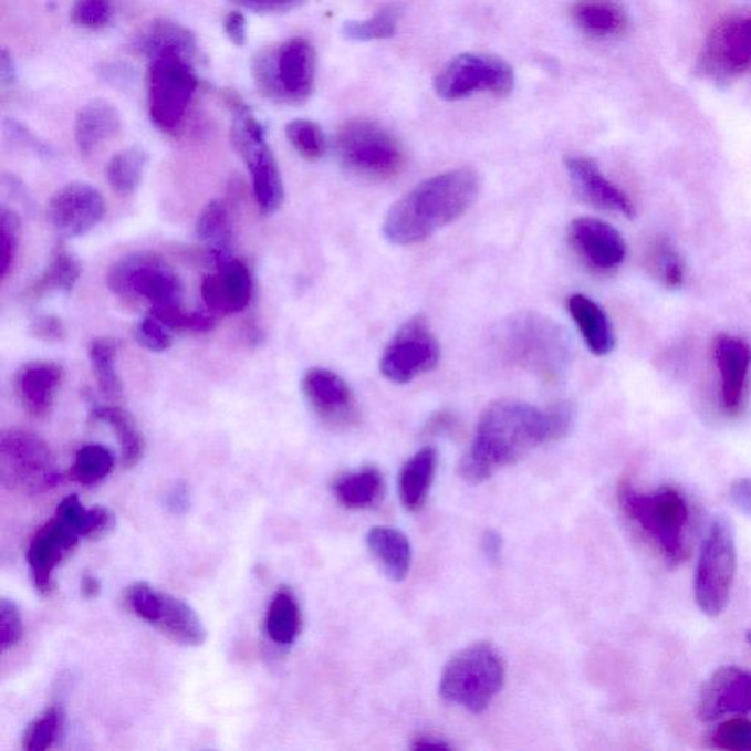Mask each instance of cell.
Here are the masks:
<instances>
[{
    "mask_svg": "<svg viewBox=\"0 0 751 751\" xmlns=\"http://www.w3.org/2000/svg\"><path fill=\"white\" fill-rule=\"evenodd\" d=\"M106 213L101 191L87 182H70L49 200L46 216L62 240H74L96 228Z\"/></svg>",
    "mask_w": 751,
    "mask_h": 751,
    "instance_id": "obj_16",
    "label": "cell"
},
{
    "mask_svg": "<svg viewBox=\"0 0 751 751\" xmlns=\"http://www.w3.org/2000/svg\"><path fill=\"white\" fill-rule=\"evenodd\" d=\"M701 65L715 79H731L751 70V13L722 18L706 40Z\"/></svg>",
    "mask_w": 751,
    "mask_h": 751,
    "instance_id": "obj_15",
    "label": "cell"
},
{
    "mask_svg": "<svg viewBox=\"0 0 751 751\" xmlns=\"http://www.w3.org/2000/svg\"><path fill=\"white\" fill-rule=\"evenodd\" d=\"M242 8L263 13H285L300 8L305 0H231Z\"/></svg>",
    "mask_w": 751,
    "mask_h": 751,
    "instance_id": "obj_52",
    "label": "cell"
},
{
    "mask_svg": "<svg viewBox=\"0 0 751 751\" xmlns=\"http://www.w3.org/2000/svg\"><path fill=\"white\" fill-rule=\"evenodd\" d=\"M505 665L490 643H474L453 655L440 677L439 695L445 701L481 713L501 691Z\"/></svg>",
    "mask_w": 751,
    "mask_h": 751,
    "instance_id": "obj_5",
    "label": "cell"
},
{
    "mask_svg": "<svg viewBox=\"0 0 751 751\" xmlns=\"http://www.w3.org/2000/svg\"><path fill=\"white\" fill-rule=\"evenodd\" d=\"M565 168L569 170L574 191L586 204L623 215L628 219L636 215V207L629 197L602 174L599 165L591 157L580 155L565 157Z\"/></svg>",
    "mask_w": 751,
    "mask_h": 751,
    "instance_id": "obj_22",
    "label": "cell"
},
{
    "mask_svg": "<svg viewBox=\"0 0 751 751\" xmlns=\"http://www.w3.org/2000/svg\"><path fill=\"white\" fill-rule=\"evenodd\" d=\"M114 17L115 7L112 0H75L71 9L72 22L88 30L105 29Z\"/></svg>",
    "mask_w": 751,
    "mask_h": 751,
    "instance_id": "obj_47",
    "label": "cell"
},
{
    "mask_svg": "<svg viewBox=\"0 0 751 751\" xmlns=\"http://www.w3.org/2000/svg\"><path fill=\"white\" fill-rule=\"evenodd\" d=\"M618 499L628 519L655 543L665 560L671 565L680 564L687 555L686 532L690 519L682 494L668 486L643 493L624 481L619 484Z\"/></svg>",
    "mask_w": 751,
    "mask_h": 751,
    "instance_id": "obj_4",
    "label": "cell"
},
{
    "mask_svg": "<svg viewBox=\"0 0 751 751\" xmlns=\"http://www.w3.org/2000/svg\"><path fill=\"white\" fill-rule=\"evenodd\" d=\"M316 72V51L304 38H292L277 49L260 52L253 62L262 93L288 105H301L312 96Z\"/></svg>",
    "mask_w": 751,
    "mask_h": 751,
    "instance_id": "obj_7",
    "label": "cell"
},
{
    "mask_svg": "<svg viewBox=\"0 0 751 751\" xmlns=\"http://www.w3.org/2000/svg\"><path fill=\"white\" fill-rule=\"evenodd\" d=\"M225 33L236 46H244L247 42V21L241 12H231L223 22Z\"/></svg>",
    "mask_w": 751,
    "mask_h": 751,
    "instance_id": "obj_54",
    "label": "cell"
},
{
    "mask_svg": "<svg viewBox=\"0 0 751 751\" xmlns=\"http://www.w3.org/2000/svg\"><path fill=\"white\" fill-rule=\"evenodd\" d=\"M710 741L717 749L728 751H751V722L748 719H730L719 723Z\"/></svg>",
    "mask_w": 751,
    "mask_h": 751,
    "instance_id": "obj_48",
    "label": "cell"
},
{
    "mask_svg": "<svg viewBox=\"0 0 751 751\" xmlns=\"http://www.w3.org/2000/svg\"><path fill=\"white\" fill-rule=\"evenodd\" d=\"M81 592L85 597H96L101 593V583L96 577L85 575L83 582H81Z\"/></svg>",
    "mask_w": 751,
    "mask_h": 751,
    "instance_id": "obj_60",
    "label": "cell"
},
{
    "mask_svg": "<svg viewBox=\"0 0 751 751\" xmlns=\"http://www.w3.org/2000/svg\"><path fill=\"white\" fill-rule=\"evenodd\" d=\"M515 75L512 66L501 58L483 53H462L435 80V90L445 101L456 102L474 93L508 96L514 90Z\"/></svg>",
    "mask_w": 751,
    "mask_h": 751,
    "instance_id": "obj_13",
    "label": "cell"
},
{
    "mask_svg": "<svg viewBox=\"0 0 751 751\" xmlns=\"http://www.w3.org/2000/svg\"><path fill=\"white\" fill-rule=\"evenodd\" d=\"M571 17L583 33L596 39L616 38L627 30V15L615 0H577Z\"/></svg>",
    "mask_w": 751,
    "mask_h": 751,
    "instance_id": "obj_28",
    "label": "cell"
},
{
    "mask_svg": "<svg viewBox=\"0 0 751 751\" xmlns=\"http://www.w3.org/2000/svg\"><path fill=\"white\" fill-rule=\"evenodd\" d=\"M730 499L736 508L751 517V479H739L731 484Z\"/></svg>",
    "mask_w": 751,
    "mask_h": 751,
    "instance_id": "obj_55",
    "label": "cell"
},
{
    "mask_svg": "<svg viewBox=\"0 0 751 751\" xmlns=\"http://www.w3.org/2000/svg\"><path fill=\"white\" fill-rule=\"evenodd\" d=\"M737 570L734 528L719 515L710 524L700 549L695 578V596L701 613L718 616L730 602Z\"/></svg>",
    "mask_w": 751,
    "mask_h": 751,
    "instance_id": "obj_10",
    "label": "cell"
},
{
    "mask_svg": "<svg viewBox=\"0 0 751 751\" xmlns=\"http://www.w3.org/2000/svg\"><path fill=\"white\" fill-rule=\"evenodd\" d=\"M168 503L175 512L186 511L188 505V493L186 486H177V488L174 489V492L169 494Z\"/></svg>",
    "mask_w": 751,
    "mask_h": 751,
    "instance_id": "obj_59",
    "label": "cell"
},
{
    "mask_svg": "<svg viewBox=\"0 0 751 751\" xmlns=\"http://www.w3.org/2000/svg\"><path fill=\"white\" fill-rule=\"evenodd\" d=\"M81 277V264L74 254L70 253L64 242L55 246L46 269L38 281L30 286L27 295L30 299H42L52 292H71Z\"/></svg>",
    "mask_w": 751,
    "mask_h": 751,
    "instance_id": "obj_32",
    "label": "cell"
},
{
    "mask_svg": "<svg viewBox=\"0 0 751 751\" xmlns=\"http://www.w3.org/2000/svg\"><path fill=\"white\" fill-rule=\"evenodd\" d=\"M647 268L660 283L667 288L682 286L686 279L684 263L672 246V242L665 237H658L651 242L646 253Z\"/></svg>",
    "mask_w": 751,
    "mask_h": 751,
    "instance_id": "obj_40",
    "label": "cell"
},
{
    "mask_svg": "<svg viewBox=\"0 0 751 751\" xmlns=\"http://www.w3.org/2000/svg\"><path fill=\"white\" fill-rule=\"evenodd\" d=\"M574 418L569 403L538 408L519 399H499L481 414L473 444L458 471L469 483H481L532 449L565 438Z\"/></svg>",
    "mask_w": 751,
    "mask_h": 751,
    "instance_id": "obj_1",
    "label": "cell"
},
{
    "mask_svg": "<svg viewBox=\"0 0 751 751\" xmlns=\"http://www.w3.org/2000/svg\"><path fill=\"white\" fill-rule=\"evenodd\" d=\"M22 637V619L17 605L8 599L0 602V646L11 649Z\"/></svg>",
    "mask_w": 751,
    "mask_h": 751,
    "instance_id": "obj_50",
    "label": "cell"
},
{
    "mask_svg": "<svg viewBox=\"0 0 751 751\" xmlns=\"http://www.w3.org/2000/svg\"><path fill=\"white\" fill-rule=\"evenodd\" d=\"M153 625L184 646H201L206 642L207 632L200 616L187 602L169 593L161 592L159 613Z\"/></svg>",
    "mask_w": 751,
    "mask_h": 751,
    "instance_id": "obj_27",
    "label": "cell"
},
{
    "mask_svg": "<svg viewBox=\"0 0 751 751\" xmlns=\"http://www.w3.org/2000/svg\"><path fill=\"white\" fill-rule=\"evenodd\" d=\"M0 481L15 492L40 494L60 486L62 474L51 448L40 436L11 429L0 435Z\"/></svg>",
    "mask_w": 751,
    "mask_h": 751,
    "instance_id": "obj_9",
    "label": "cell"
},
{
    "mask_svg": "<svg viewBox=\"0 0 751 751\" xmlns=\"http://www.w3.org/2000/svg\"><path fill=\"white\" fill-rule=\"evenodd\" d=\"M438 466V452L435 448L426 447L404 465L399 473L398 489L403 505L410 511H418L425 505L431 481Z\"/></svg>",
    "mask_w": 751,
    "mask_h": 751,
    "instance_id": "obj_31",
    "label": "cell"
},
{
    "mask_svg": "<svg viewBox=\"0 0 751 751\" xmlns=\"http://www.w3.org/2000/svg\"><path fill=\"white\" fill-rule=\"evenodd\" d=\"M62 712L60 708H49L42 717L35 719L24 736L22 748L27 751H44L51 749L60 736Z\"/></svg>",
    "mask_w": 751,
    "mask_h": 751,
    "instance_id": "obj_44",
    "label": "cell"
},
{
    "mask_svg": "<svg viewBox=\"0 0 751 751\" xmlns=\"http://www.w3.org/2000/svg\"><path fill=\"white\" fill-rule=\"evenodd\" d=\"M569 242L580 260L596 272L615 271L627 255V244L618 229L596 218L573 220Z\"/></svg>",
    "mask_w": 751,
    "mask_h": 751,
    "instance_id": "obj_17",
    "label": "cell"
},
{
    "mask_svg": "<svg viewBox=\"0 0 751 751\" xmlns=\"http://www.w3.org/2000/svg\"><path fill=\"white\" fill-rule=\"evenodd\" d=\"M30 335L43 342H62L66 338L64 322L53 314L35 317L30 325Z\"/></svg>",
    "mask_w": 751,
    "mask_h": 751,
    "instance_id": "obj_51",
    "label": "cell"
},
{
    "mask_svg": "<svg viewBox=\"0 0 751 751\" xmlns=\"http://www.w3.org/2000/svg\"><path fill=\"white\" fill-rule=\"evenodd\" d=\"M301 388L310 407L326 425L346 427L357 420L353 390L338 373L330 368H310L301 380Z\"/></svg>",
    "mask_w": 751,
    "mask_h": 751,
    "instance_id": "obj_18",
    "label": "cell"
},
{
    "mask_svg": "<svg viewBox=\"0 0 751 751\" xmlns=\"http://www.w3.org/2000/svg\"><path fill=\"white\" fill-rule=\"evenodd\" d=\"M301 611L299 602L290 588H279L269 605L267 632L273 643L281 646L292 645L301 632Z\"/></svg>",
    "mask_w": 751,
    "mask_h": 751,
    "instance_id": "obj_35",
    "label": "cell"
},
{
    "mask_svg": "<svg viewBox=\"0 0 751 751\" xmlns=\"http://www.w3.org/2000/svg\"><path fill=\"white\" fill-rule=\"evenodd\" d=\"M748 713H751V671L739 667L717 669L701 687L697 701L701 721Z\"/></svg>",
    "mask_w": 751,
    "mask_h": 751,
    "instance_id": "obj_19",
    "label": "cell"
},
{
    "mask_svg": "<svg viewBox=\"0 0 751 751\" xmlns=\"http://www.w3.org/2000/svg\"><path fill=\"white\" fill-rule=\"evenodd\" d=\"M148 164L147 152L134 146L116 153L106 168L107 182L116 195L128 196L137 191Z\"/></svg>",
    "mask_w": 751,
    "mask_h": 751,
    "instance_id": "obj_36",
    "label": "cell"
},
{
    "mask_svg": "<svg viewBox=\"0 0 751 751\" xmlns=\"http://www.w3.org/2000/svg\"><path fill=\"white\" fill-rule=\"evenodd\" d=\"M55 515L70 524L81 538L94 539V541L105 536L115 528V515L109 510L103 507L87 510L75 494L66 497L58 505Z\"/></svg>",
    "mask_w": 751,
    "mask_h": 751,
    "instance_id": "obj_34",
    "label": "cell"
},
{
    "mask_svg": "<svg viewBox=\"0 0 751 751\" xmlns=\"http://www.w3.org/2000/svg\"><path fill=\"white\" fill-rule=\"evenodd\" d=\"M107 286L124 299L142 296L153 305L152 309L177 307L182 304L181 279L156 254L125 255L107 272Z\"/></svg>",
    "mask_w": 751,
    "mask_h": 751,
    "instance_id": "obj_12",
    "label": "cell"
},
{
    "mask_svg": "<svg viewBox=\"0 0 751 751\" xmlns=\"http://www.w3.org/2000/svg\"><path fill=\"white\" fill-rule=\"evenodd\" d=\"M566 307L575 326L582 334L587 348L593 354L604 357L615 348V335L608 314L596 301L584 294L571 295Z\"/></svg>",
    "mask_w": 751,
    "mask_h": 751,
    "instance_id": "obj_26",
    "label": "cell"
},
{
    "mask_svg": "<svg viewBox=\"0 0 751 751\" xmlns=\"http://www.w3.org/2000/svg\"><path fill=\"white\" fill-rule=\"evenodd\" d=\"M136 48L148 60L165 55V53H178L191 60L197 43L195 34L186 27L169 20H157L137 35Z\"/></svg>",
    "mask_w": 751,
    "mask_h": 751,
    "instance_id": "obj_29",
    "label": "cell"
},
{
    "mask_svg": "<svg viewBox=\"0 0 751 751\" xmlns=\"http://www.w3.org/2000/svg\"><path fill=\"white\" fill-rule=\"evenodd\" d=\"M748 643L751 646V632L748 633Z\"/></svg>",
    "mask_w": 751,
    "mask_h": 751,
    "instance_id": "obj_61",
    "label": "cell"
},
{
    "mask_svg": "<svg viewBox=\"0 0 751 751\" xmlns=\"http://www.w3.org/2000/svg\"><path fill=\"white\" fill-rule=\"evenodd\" d=\"M80 538L70 524L55 515L31 539L27 562L31 578L40 593L46 595L51 592L53 573L79 545Z\"/></svg>",
    "mask_w": 751,
    "mask_h": 751,
    "instance_id": "obj_20",
    "label": "cell"
},
{
    "mask_svg": "<svg viewBox=\"0 0 751 751\" xmlns=\"http://www.w3.org/2000/svg\"><path fill=\"white\" fill-rule=\"evenodd\" d=\"M480 177L460 168L435 175L395 201L386 215L384 236L390 244L413 246L460 219L473 207Z\"/></svg>",
    "mask_w": 751,
    "mask_h": 751,
    "instance_id": "obj_2",
    "label": "cell"
},
{
    "mask_svg": "<svg viewBox=\"0 0 751 751\" xmlns=\"http://www.w3.org/2000/svg\"><path fill=\"white\" fill-rule=\"evenodd\" d=\"M335 150L346 170L368 181H388L406 166L403 144L375 121L353 119L342 125Z\"/></svg>",
    "mask_w": 751,
    "mask_h": 751,
    "instance_id": "obj_6",
    "label": "cell"
},
{
    "mask_svg": "<svg viewBox=\"0 0 751 751\" xmlns=\"http://www.w3.org/2000/svg\"><path fill=\"white\" fill-rule=\"evenodd\" d=\"M288 142L303 159L321 160L325 156L327 142L321 125L310 119H295L286 125Z\"/></svg>",
    "mask_w": 751,
    "mask_h": 751,
    "instance_id": "obj_43",
    "label": "cell"
},
{
    "mask_svg": "<svg viewBox=\"0 0 751 751\" xmlns=\"http://www.w3.org/2000/svg\"><path fill=\"white\" fill-rule=\"evenodd\" d=\"M228 105L232 112L233 148L250 170L260 211L267 216L273 215L282 206L285 190L278 161L264 137V129L246 103L232 96Z\"/></svg>",
    "mask_w": 751,
    "mask_h": 751,
    "instance_id": "obj_8",
    "label": "cell"
},
{
    "mask_svg": "<svg viewBox=\"0 0 751 751\" xmlns=\"http://www.w3.org/2000/svg\"><path fill=\"white\" fill-rule=\"evenodd\" d=\"M153 316L164 322L170 331H188L205 334L215 327L213 313L186 312L181 305L177 307L152 309Z\"/></svg>",
    "mask_w": 751,
    "mask_h": 751,
    "instance_id": "obj_45",
    "label": "cell"
},
{
    "mask_svg": "<svg viewBox=\"0 0 751 751\" xmlns=\"http://www.w3.org/2000/svg\"><path fill=\"white\" fill-rule=\"evenodd\" d=\"M92 420L109 426L123 449V462L127 469L136 467L143 458L144 438L132 414L118 406L94 407Z\"/></svg>",
    "mask_w": 751,
    "mask_h": 751,
    "instance_id": "obj_33",
    "label": "cell"
},
{
    "mask_svg": "<svg viewBox=\"0 0 751 751\" xmlns=\"http://www.w3.org/2000/svg\"><path fill=\"white\" fill-rule=\"evenodd\" d=\"M199 85L190 60L165 53L150 60L147 74L148 115L161 132H174L186 116Z\"/></svg>",
    "mask_w": 751,
    "mask_h": 751,
    "instance_id": "obj_11",
    "label": "cell"
},
{
    "mask_svg": "<svg viewBox=\"0 0 751 751\" xmlns=\"http://www.w3.org/2000/svg\"><path fill=\"white\" fill-rule=\"evenodd\" d=\"M213 260L218 272L207 274L201 283L207 310L213 314H233L242 312L249 305L253 282L249 268L231 254L216 255Z\"/></svg>",
    "mask_w": 751,
    "mask_h": 751,
    "instance_id": "obj_21",
    "label": "cell"
},
{
    "mask_svg": "<svg viewBox=\"0 0 751 751\" xmlns=\"http://www.w3.org/2000/svg\"><path fill=\"white\" fill-rule=\"evenodd\" d=\"M384 479L376 469H363L346 474L334 486L336 498L346 508H367L379 499Z\"/></svg>",
    "mask_w": 751,
    "mask_h": 751,
    "instance_id": "obj_38",
    "label": "cell"
},
{
    "mask_svg": "<svg viewBox=\"0 0 751 751\" xmlns=\"http://www.w3.org/2000/svg\"><path fill=\"white\" fill-rule=\"evenodd\" d=\"M21 219L15 210L0 209V277H8L15 262L18 244H20Z\"/></svg>",
    "mask_w": 751,
    "mask_h": 751,
    "instance_id": "obj_46",
    "label": "cell"
},
{
    "mask_svg": "<svg viewBox=\"0 0 751 751\" xmlns=\"http://www.w3.org/2000/svg\"><path fill=\"white\" fill-rule=\"evenodd\" d=\"M713 355L721 375L723 408L728 414L736 416L744 403L751 366V346L739 336L722 334L715 340Z\"/></svg>",
    "mask_w": 751,
    "mask_h": 751,
    "instance_id": "obj_23",
    "label": "cell"
},
{
    "mask_svg": "<svg viewBox=\"0 0 751 751\" xmlns=\"http://www.w3.org/2000/svg\"><path fill=\"white\" fill-rule=\"evenodd\" d=\"M367 546L384 573L394 582H403L410 573L413 552L406 534L397 529L373 528L367 534Z\"/></svg>",
    "mask_w": 751,
    "mask_h": 751,
    "instance_id": "obj_30",
    "label": "cell"
},
{
    "mask_svg": "<svg viewBox=\"0 0 751 751\" xmlns=\"http://www.w3.org/2000/svg\"><path fill=\"white\" fill-rule=\"evenodd\" d=\"M115 467L114 453L98 444L85 445L76 452L70 470L71 479L83 486H93L106 479Z\"/></svg>",
    "mask_w": 751,
    "mask_h": 751,
    "instance_id": "obj_41",
    "label": "cell"
},
{
    "mask_svg": "<svg viewBox=\"0 0 751 751\" xmlns=\"http://www.w3.org/2000/svg\"><path fill=\"white\" fill-rule=\"evenodd\" d=\"M481 549H483L488 560L497 562L502 551L501 536L497 532H486L483 541H481Z\"/></svg>",
    "mask_w": 751,
    "mask_h": 751,
    "instance_id": "obj_56",
    "label": "cell"
},
{
    "mask_svg": "<svg viewBox=\"0 0 751 751\" xmlns=\"http://www.w3.org/2000/svg\"><path fill=\"white\" fill-rule=\"evenodd\" d=\"M64 380V368L55 362L38 359L25 363L15 375V393L21 406L34 418L51 414L56 390Z\"/></svg>",
    "mask_w": 751,
    "mask_h": 751,
    "instance_id": "obj_24",
    "label": "cell"
},
{
    "mask_svg": "<svg viewBox=\"0 0 751 751\" xmlns=\"http://www.w3.org/2000/svg\"><path fill=\"white\" fill-rule=\"evenodd\" d=\"M413 750L420 751L451 750V745L445 743L444 740L436 739V737H418V739L414 740Z\"/></svg>",
    "mask_w": 751,
    "mask_h": 751,
    "instance_id": "obj_58",
    "label": "cell"
},
{
    "mask_svg": "<svg viewBox=\"0 0 751 751\" xmlns=\"http://www.w3.org/2000/svg\"><path fill=\"white\" fill-rule=\"evenodd\" d=\"M121 129V115L112 103L96 98L76 114L74 136L81 155L90 156Z\"/></svg>",
    "mask_w": 751,
    "mask_h": 751,
    "instance_id": "obj_25",
    "label": "cell"
},
{
    "mask_svg": "<svg viewBox=\"0 0 751 751\" xmlns=\"http://www.w3.org/2000/svg\"><path fill=\"white\" fill-rule=\"evenodd\" d=\"M116 341L109 336L92 341L88 348L90 363L94 377H96L98 389L106 398L119 399L123 395V382L116 371Z\"/></svg>",
    "mask_w": 751,
    "mask_h": 751,
    "instance_id": "obj_39",
    "label": "cell"
},
{
    "mask_svg": "<svg viewBox=\"0 0 751 751\" xmlns=\"http://www.w3.org/2000/svg\"><path fill=\"white\" fill-rule=\"evenodd\" d=\"M0 80L3 85H12L17 81L15 64H13L12 56L8 51L0 53Z\"/></svg>",
    "mask_w": 751,
    "mask_h": 751,
    "instance_id": "obj_57",
    "label": "cell"
},
{
    "mask_svg": "<svg viewBox=\"0 0 751 751\" xmlns=\"http://www.w3.org/2000/svg\"><path fill=\"white\" fill-rule=\"evenodd\" d=\"M440 345L423 316L404 323L386 345L380 357V372L393 384H410L438 366Z\"/></svg>",
    "mask_w": 751,
    "mask_h": 751,
    "instance_id": "obj_14",
    "label": "cell"
},
{
    "mask_svg": "<svg viewBox=\"0 0 751 751\" xmlns=\"http://www.w3.org/2000/svg\"><path fill=\"white\" fill-rule=\"evenodd\" d=\"M196 236L207 247L209 254H231L232 227L222 201L211 200L205 206L197 219Z\"/></svg>",
    "mask_w": 751,
    "mask_h": 751,
    "instance_id": "obj_37",
    "label": "cell"
},
{
    "mask_svg": "<svg viewBox=\"0 0 751 751\" xmlns=\"http://www.w3.org/2000/svg\"><path fill=\"white\" fill-rule=\"evenodd\" d=\"M138 344L152 353H165L173 346L170 330L159 319L148 314L138 323L136 331Z\"/></svg>",
    "mask_w": 751,
    "mask_h": 751,
    "instance_id": "obj_49",
    "label": "cell"
},
{
    "mask_svg": "<svg viewBox=\"0 0 751 751\" xmlns=\"http://www.w3.org/2000/svg\"><path fill=\"white\" fill-rule=\"evenodd\" d=\"M399 15L398 7L390 4L377 12L375 17L368 20L345 22L342 34L345 39L353 40V42H372V40H382L393 38L397 31Z\"/></svg>",
    "mask_w": 751,
    "mask_h": 751,
    "instance_id": "obj_42",
    "label": "cell"
},
{
    "mask_svg": "<svg viewBox=\"0 0 751 751\" xmlns=\"http://www.w3.org/2000/svg\"><path fill=\"white\" fill-rule=\"evenodd\" d=\"M493 346L508 366L557 382L569 371L573 345L564 327L538 312H519L499 323Z\"/></svg>",
    "mask_w": 751,
    "mask_h": 751,
    "instance_id": "obj_3",
    "label": "cell"
},
{
    "mask_svg": "<svg viewBox=\"0 0 751 751\" xmlns=\"http://www.w3.org/2000/svg\"><path fill=\"white\" fill-rule=\"evenodd\" d=\"M4 127H7V133L9 136H11L13 139H17V142L24 144L27 147L33 148V150L40 153V155H52L51 148L44 146L42 142H39V139L35 138L33 134L29 132V129L22 127L20 123H17V121H7Z\"/></svg>",
    "mask_w": 751,
    "mask_h": 751,
    "instance_id": "obj_53",
    "label": "cell"
}]
</instances>
